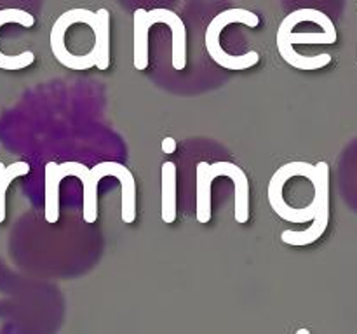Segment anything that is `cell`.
Masks as SVG:
<instances>
[{"instance_id": "cell-12", "label": "cell", "mask_w": 357, "mask_h": 334, "mask_svg": "<svg viewBox=\"0 0 357 334\" xmlns=\"http://www.w3.org/2000/svg\"><path fill=\"white\" fill-rule=\"evenodd\" d=\"M296 334H310L309 329H298L296 331Z\"/></svg>"}, {"instance_id": "cell-9", "label": "cell", "mask_w": 357, "mask_h": 334, "mask_svg": "<svg viewBox=\"0 0 357 334\" xmlns=\"http://www.w3.org/2000/svg\"><path fill=\"white\" fill-rule=\"evenodd\" d=\"M30 173V166L26 162H14L10 166H3L0 162V223L6 219V193L16 177Z\"/></svg>"}, {"instance_id": "cell-3", "label": "cell", "mask_w": 357, "mask_h": 334, "mask_svg": "<svg viewBox=\"0 0 357 334\" xmlns=\"http://www.w3.org/2000/svg\"><path fill=\"white\" fill-rule=\"evenodd\" d=\"M244 24V26L257 28L260 24L258 14L251 13L248 9L234 7V9L222 10L209 21L204 35V45L208 54L211 56L213 61L225 70H250L260 61V54L257 51L244 52L241 56H232L222 47V31L230 24Z\"/></svg>"}, {"instance_id": "cell-4", "label": "cell", "mask_w": 357, "mask_h": 334, "mask_svg": "<svg viewBox=\"0 0 357 334\" xmlns=\"http://www.w3.org/2000/svg\"><path fill=\"white\" fill-rule=\"evenodd\" d=\"M96 183L107 176H114L122 186V221L135 223L136 219V183L135 176L128 167L119 162H100L91 169Z\"/></svg>"}, {"instance_id": "cell-5", "label": "cell", "mask_w": 357, "mask_h": 334, "mask_svg": "<svg viewBox=\"0 0 357 334\" xmlns=\"http://www.w3.org/2000/svg\"><path fill=\"white\" fill-rule=\"evenodd\" d=\"M209 180H215L218 176H229L236 186V221L246 223L250 219V181L246 173L239 166L232 162H216L208 164L206 167Z\"/></svg>"}, {"instance_id": "cell-1", "label": "cell", "mask_w": 357, "mask_h": 334, "mask_svg": "<svg viewBox=\"0 0 357 334\" xmlns=\"http://www.w3.org/2000/svg\"><path fill=\"white\" fill-rule=\"evenodd\" d=\"M337 28L333 21L319 9H298L282 19L278 30V51L288 65L296 70H319L331 63L330 54L303 56L295 49L296 44H335Z\"/></svg>"}, {"instance_id": "cell-7", "label": "cell", "mask_w": 357, "mask_h": 334, "mask_svg": "<svg viewBox=\"0 0 357 334\" xmlns=\"http://www.w3.org/2000/svg\"><path fill=\"white\" fill-rule=\"evenodd\" d=\"M96 51H98V70H107L110 66V13L105 7L96 10Z\"/></svg>"}, {"instance_id": "cell-11", "label": "cell", "mask_w": 357, "mask_h": 334, "mask_svg": "<svg viewBox=\"0 0 357 334\" xmlns=\"http://www.w3.org/2000/svg\"><path fill=\"white\" fill-rule=\"evenodd\" d=\"M9 2H16V0H0V10H7L6 3ZM21 2H28V0H21Z\"/></svg>"}, {"instance_id": "cell-13", "label": "cell", "mask_w": 357, "mask_h": 334, "mask_svg": "<svg viewBox=\"0 0 357 334\" xmlns=\"http://www.w3.org/2000/svg\"><path fill=\"white\" fill-rule=\"evenodd\" d=\"M356 26H357V19H356ZM356 65H357V28H356Z\"/></svg>"}, {"instance_id": "cell-10", "label": "cell", "mask_w": 357, "mask_h": 334, "mask_svg": "<svg viewBox=\"0 0 357 334\" xmlns=\"http://www.w3.org/2000/svg\"><path fill=\"white\" fill-rule=\"evenodd\" d=\"M174 150H176V139L169 138V136H167V138H164L162 139V152L169 155V153H174Z\"/></svg>"}, {"instance_id": "cell-8", "label": "cell", "mask_w": 357, "mask_h": 334, "mask_svg": "<svg viewBox=\"0 0 357 334\" xmlns=\"http://www.w3.org/2000/svg\"><path fill=\"white\" fill-rule=\"evenodd\" d=\"M208 162L197 164V216L199 223H209L211 219V183L206 173Z\"/></svg>"}, {"instance_id": "cell-2", "label": "cell", "mask_w": 357, "mask_h": 334, "mask_svg": "<svg viewBox=\"0 0 357 334\" xmlns=\"http://www.w3.org/2000/svg\"><path fill=\"white\" fill-rule=\"evenodd\" d=\"M66 176H75L82 181L84 221L94 223L98 219V183L89 167L80 162H49L45 166V221L56 223L59 219V183Z\"/></svg>"}, {"instance_id": "cell-6", "label": "cell", "mask_w": 357, "mask_h": 334, "mask_svg": "<svg viewBox=\"0 0 357 334\" xmlns=\"http://www.w3.org/2000/svg\"><path fill=\"white\" fill-rule=\"evenodd\" d=\"M162 180V200H160V216L164 223H174L176 219V166L174 162H164L160 167Z\"/></svg>"}]
</instances>
